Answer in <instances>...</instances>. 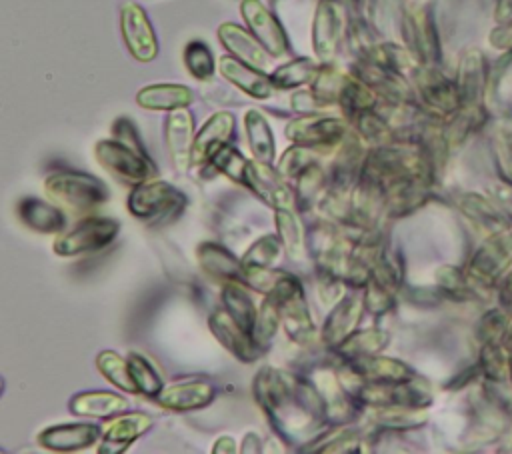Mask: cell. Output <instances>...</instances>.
<instances>
[{"instance_id":"6da1fadb","label":"cell","mask_w":512,"mask_h":454,"mask_svg":"<svg viewBox=\"0 0 512 454\" xmlns=\"http://www.w3.org/2000/svg\"><path fill=\"white\" fill-rule=\"evenodd\" d=\"M252 390L274 430L290 444L308 442L328 422L314 384L284 370L262 366L254 376Z\"/></svg>"},{"instance_id":"7a4b0ae2","label":"cell","mask_w":512,"mask_h":454,"mask_svg":"<svg viewBox=\"0 0 512 454\" xmlns=\"http://www.w3.org/2000/svg\"><path fill=\"white\" fill-rule=\"evenodd\" d=\"M44 190L52 202L76 214L98 210L110 200V188L90 172L58 170L44 180Z\"/></svg>"},{"instance_id":"3957f363","label":"cell","mask_w":512,"mask_h":454,"mask_svg":"<svg viewBox=\"0 0 512 454\" xmlns=\"http://www.w3.org/2000/svg\"><path fill=\"white\" fill-rule=\"evenodd\" d=\"M278 304H280V316H282V328L286 336L300 346H308L316 338V326L310 316L306 294L302 288V282L290 274L280 270L272 290L268 292Z\"/></svg>"},{"instance_id":"277c9868","label":"cell","mask_w":512,"mask_h":454,"mask_svg":"<svg viewBox=\"0 0 512 454\" xmlns=\"http://www.w3.org/2000/svg\"><path fill=\"white\" fill-rule=\"evenodd\" d=\"M186 204L188 198L182 190L174 188L170 182L156 178L134 184L126 198L128 212L140 222L172 220L184 210Z\"/></svg>"},{"instance_id":"5b68a950","label":"cell","mask_w":512,"mask_h":454,"mask_svg":"<svg viewBox=\"0 0 512 454\" xmlns=\"http://www.w3.org/2000/svg\"><path fill=\"white\" fill-rule=\"evenodd\" d=\"M120 222L108 216H86L68 232L58 234L52 244L56 256L70 258L104 250L118 236Z\"/></svg>"},{"instance_id":"8992f818","label":"cell","mask_w":512,"mask_h":454,"mask_svg":"<svg viewBox=\"0 0 512 454\" xmlns=\"http://www.w3.org/2000/svg\"><path fill=\"white\" fill-rule=\"evenodd\" d=\"M350 126L346 118L328 114H300L284 128V136L292 144H300L312 150H332L348 134Z\"/></svg>"},{"instance_id":"52a82bcc","label":"cell","mask_w":512,"mask_h":454,"mask_svg":"<svg viewBox=\"0 0 512 454\" xmlns=\"http://www.w3.org/2000/svg\"><path fill=\"white\" fill-rule=\"evenodd\" d=\"M94 158L104 170L130 184H138L156 176V166L148 154L130 148L114 136L96 142Z\"/></svg>"},{"instance_id":"ba28073f","label":"cell","mask_w":512,"mask_h":454,"mask_svg":"<svg viewBox=\"0 0 512 454\" xmlns=\"http://www.w3.org/2000/svg\"><path fill=\"white\" fill-rule=\"evenodd\" d=\"M356 398L368 408L380 406H402V408H424L432 402V394L424 382L408 378L396 382H360Z\"/></svg>"},{"instance_id":"9c48e42d","label":"cell","mask_w":512,"mask_h":454,"mask_svg":"<svg viewBox=\"0 0 512 454\" xmlns=\"http://www.w3.org/2000/svg\"><path fill=\"white\" fill-rule=\"evenodd\" d=\"M346 32L348 16L344 0H318L310 30L316 60L332 62Z\"/></svg>"},{"instance_id":"30bf717a","label":"cell","mask_w":512,"mask_h":454,"mask_svg":"<svg viewBox=\"0 0 512 454\" xmlns=\"http://www.w3.org/2000/svg\"><path fill=\"white\" fill-rule=\"evenodd\" d=\"M120 34L138 62H152L158 56V38L146 10L136 2H124L120 6Z\"/></svg>"},{"instance_id":"8fae6325","label":"cell","mask_w":512,"mask_h":454,"mask_svg":"<svg viewBox=\"0 0 512 454\" xmlns=\"http://www.w3.org/2000/svg\"><path fill=\"white\" fill-rule=\"evenodd\" d=\"M272 164L250 160L246 170L244 188L270 208H296V194Z\"/></svg>"},{"instance_id":"7c38bea8","label":"cell","mask_w":512,"mask_h":454,"mask_svg":"<svg viewBox=\"0 0 512 454\" xmlns=\"http://www.w3.org/2000/svg\"><path fill=\"white\" fill-rule=\"evenodd\" d=\"M240 14L246 28L270 56L280 58L288 52V36L282 24L260 0H240Z\"/></svg>"},{"instance_id":"4fadbf2b","label":"cell","mask_w":512,"mask_h":454,"mask_svg":"<svg viewBox=\"0 0 512 454\" xmlns=\"http://www.w3.org/2000/svg\"><path fill=\"white\" fill-rule=\"evenodd\" d=\"M420 100L430 112L452 114L462 106L458 84L448 80L434 66H416L412 72Z\"/></svg>"},{"instance_id":"5bb4252c","label":"cell","mask_w":512,"mask_h":454,"mask_svg":"<svg viewBox=\"0 0 512 454\" xmlns=\"http://www.w3.org/2000/svg\"><path fill=\"white\" fill-rule=\"evenodd\" d=\"M402 38L420 66H434L438 60V40L432 18L424 8H404Z\"/></svg>"},{"instance_id":"9a60e30c","label":"cell","mask_w":512,"mask_h":454,"mask_svg":"<svg viewBox=\"0 0 512 454\" xmlns=\"http://www.w3.org/2000/svg\"><path fill=\"white\" fill-rule=\"evenodd\" d=\"M208 328L212 332V336L238 360L252 364L256 362L264 348H260L256 344V340L252 338L250 332H246L242 326H238L232 316L224 310V308H216L210 318H208Z\"/></svg>"},{"instance_id":"2e32d148","label":"cell","mask_w":512,"mask_h":454,"mask_svg":"<svg viewBox=\"0 0 512 454\" xmlns=\"http://www.w3.org/2000/svg\"><path fill=\"white\" fill-rule=\"evenodd\" d=\"M218 72L234 88H238L240 92H244L246 96L256 98V100H266L278 90L274 86L270 74H266L264 70H260L252 64H246V62L234 58L232 54L218 58Z\"/></svg>"},{"instance_id":"e0dca14e","label":"cell","mask_w":512,"mask_h":454,"mask_svg":"<svg viewBox=\"0 0 512 454\" xmlns=\"http://www.w3.org/2000/svg\"><path fill=\"white\" fill-rule=\"evenodd\" d=\"M102 432L104 430L90 422L54 424L36 436V444L52 452H78L98 444V440H102Z\"/></svg>"},{"instance_id":"ac0fdd59","label":"cell","mask_w":512,"mask_h":454,"mask_svg":"<svg viewBox=\"0 0 512 454\" xmlns=\"http://www.w3.org/2000/svg\"><path fill=\"white\" fill-rule=\"evenodd\" d=\"M236 118L228 110L214 112L210 118L204 120L200 130L196 132L194 138V148H192V166H208L212 156L226 144H230L232 134H234Z\"/></svg>"},{"instance_id":"d6986e66","label":"cell","mask_w":512,"mask_h":454,"mask_svg":"<svg viewBox=\"0 0 512 454\" xmlns=\"http://www.w3.org/2000/svg\"><path fill=\"white\" fill-rule=\"evenodd\" d=\"M164 138L170 160L178 172H186L192 166L194 148V116L188 108L168 112L164 122Z\"/></svg>"},{"instance_id":"ffe728a7","label":"cell","mask_w":512,"mask_h":454,"mask_svg":"<svg viewBox=\"0 0 512 454\" xmlns=\"http://www.w3.org/2000/svg\"><path fill=\"white\" fill-rule=\"evenodd\" d=\"M310 382L314 384L326 412V420L334 424H344L354 416V404L348 398L350 390L344 388L338 374L332 368H318Z\"/></svg>"},{"instance_id":"44dd1931","label":"cell","mask_w":512,"mask_h":454,"mask_svg":"<svg viewBox=\"0 0 512 454\" xmlns=\"http://www.w3.org/2000/svg\"><path fill=\"white\" fill-rule=\"evenodd\" d=\"M364 310V298L362 296H344L338 304L332 306L322 330L320 340L326 348L340 346L358 326Z\"/></svg>"},{"instance_id":"7402d4cb","label":"cell","mask_w":512,"mask_h":454,"mask_svg":"<svg viewBox=\"0 0 512 454\" xmlns=\"http://www.w3.org/2000/svg\"><path fill=\"white\" fill-rule=\"evenodd\" d=\"M216 396V390L210 382L204 380H184L168 384L156 396V402L164 410L172 412H192L208 406Z\"/></svg>"},{"instance_id":"603a6c76","label":"cell","mask_w":512,"mask_h":454,"mask_svg":"<svg viewBox=\"0 0 512 454\" xmlns=\"http://www.w3.org/2000/svg\"><path fill=\"white\" fill-rule=\"evenodd\" d=\"M148 428H152V416L144 412H122L102 432L98 446L100 454H120L130 448Z\"/></svg>"},{"instance_id":"cb8c5ba5","label":"cell","mask_w":512,"mask_h":454,"mask_svg":"<svg viewBox=\"0 0 512 454\" xmlns=\"http://www.w3.org/2000/svg\"><path fill=\"white\" fill-rule=\"evenodd\" d=\"M16 216L26 228L40 234H62L68 224L62 206L36 196L22 198L16 204Z\"/></svg>"},{"instance_id":"d4e9b609","label":"cell","mask_w":512,"mask_h":454,"mask_svg":"<svg viewBox=\"0 0 512 454\" xmlns=\"http://www.w3.org/2000/svg\"><path fill=\"white\" fill-rule=\"evenodd\" d=\"M348 372L354 380L360 382H396L414 378V372L402 360L382 356V354H368L346 360Z\"/></svg>"},{"instance_id":"484cf974","label":"cell","mask_w":512,"mask_h":454,"mask_svg":"<svg viewBox=\"0 0 512 454\" xmlns=\"http://www.w3.org/2000/svg\"><path fill=\"white\" fill-rule=\"evenodd\" d=\"M216 34L228 54H232L234 58H238L246 64H252L260 70H266L270 54L252 36V32L248 28H242L240 24H234V22H224L218 26Z\"/></svg>"},{"instance_id":"4316f807","label":"cell","mask_w":512,"mask_h":454,"mask_svg":"<svg viewBox=\"0 0 512 454\" xmlns=\"http://www.w3.org/2000/svg\"><path fill=\"white\" fill-rule=\"evenodd\" d=\"M194 102V92L186 84H148L136 92V104L152 112H172L188 108Z\"/></svg>"},{"instance_id":"83f0119b","label":"cell","mask_w":512,"mask_h":454,"mask_svg":"<svg viewBox=\"0 0 512 454\" xmlns=\"http://www.w3.org/2000/svg\"><path fill=\"white\" fill-rule=\"evenodd\" d=\"M198 266L218 282H242V264L228 248L218 242H202L196 248ZM244 284V282H242Z\"/></svg>"},{"instance_id":"f1b7e54d","label":"cell","mask_w":512,"mask_h":454,"mask_svg":"<svg viewBox=\"0 0 512 454\" xmlns=\"http://www.w3.org/2000/svg\"><path fill=\"white\" fill-rule=\"evenodd\" d=\"M68 408L76 416L110 418L126 412L130 408V400L110 390H88L74 394L68 402Z\"/></svg>"},{"instance_id":"f546056e","label":"cell","mask_w":512,"mask_h":454,"mask_svg":"<svg viewBox=\"0 0 512 454\" xmlns=\"http://www.w3.org/2000/svg\"><path fill=\"white\" fill-rule=\"evenodd\" d=\"M512 260V236H500L486 242L470 260V274L474 280L488 284L508 266Z\"/></svg>"},{"instance_id":"4dcf8cb0","label":"cell","mask_w":512,"mask_h":454,"mask_svg":"<svg viewBox=\"0 0 512 454\" xmlns=\"http://www.w3.org/2000/svg\"><path fill=\"white\" fill-rule=\"evenodd\" d=\"M242 122H244L246 142H248V148H250L254 160L272 164L274 156H276V144H274V132H272L266 116L260 110L250 108V110H246Z\"/></svg>"},{"instance_id":"1f68e13d","label":"cell","mask_w":512,"mask_h":454,"mask_svg":"<svg viewBox=\"0 0 512 454\" xmlns=\"http://www.w3.org/2000/svg\"><path fill=\"white\" fill-rule=\"evenodd\" d=\"M246 288L248 286L242 282H224L220 290V300H222V308L232 316V320L252 334L258 308Z\"/></svg>"},{"instance_id":"d6a6232c","label":"cell","mask_w":512,"mask_h":454,"mask_svg":"<svg viewBox=\"0 0 512 454\" xmlns=\"http://www.w3.org/2000/svg\"><path fill=\"white\" fill-rule=\"evenodd\" d=\"M352 130L372 148V146H380V144H388L392 140H396V130L394 126L388 122V118L376 108L364 110L356 116H352L350 120Z\"/></svg>"},{"instance_id":"836d02e7","label":"cell","mask_w":512,"mask_h":454,"mask_svg":"<svg viewBox=\"0 0 512 454\" xmlns=\"http://www.w3.org/2000/svg\"><path fill=\"white\" fill-rule=\"evenodd\" d=\"M274 224L286 254L294 260L302 258L306 252V236H304V226L298 212L294 208H276Z\"/></svg>"},{"instance_id":"e575fe53","label":"cell","mask_w":512,"mask_h":454,"mask_svg":"<svg viewBox=\"0 0 512 454\" xmlns=\"http://www.w3.org/2000/svg\"><path fill=\"white\" fill-rule=\"evenodd\" d=\"M320 66H322L320 60L300 56V58H292V60L280 64L270 76L278 90H294V88H300L306 84L310 86L314 76L318 74Z\"/></svg>"},{"instance_id":"d590c367","label":"cell","mask_w":512,"mask_h":454,"mask_svg":"<svg viewBox=\"0 0 512 454\" xmlns=\"http://www.w3.org/2000/svg\"><path fill=\"white\" fill-rule=\"evenodd\" d=\"M348 80H350V74L340 70L336 64L322 62L318 74L314 76V80L310 84V90L328 108V106H334L340 102Z\"/></svg>"},{"instance_id":"8d00e7d4","label":"cell","mask_w":512,"mask_h":454,"mask_svg":"<svg viewBox=\"0 0 512 454\" xmlns=\"http://www.w3.org/2000/svg\"><path fill=\"white\" fill-rule=\"evenodd\" d=\"M456 84L462 98V106H470L478 100L484 86V60L480 52H468L462 58Z\"/></svg>"},{"instance_id":"74e56055","label":"cell","mask_w":512,"mask_h":454,"mask_svg":"<svg viewBox=\"0 0 512 454\" xmlns=\"http://www.w3.org/2000/svg\"><path fill=\"white\" fill-rule=\"evenodd\" d=\"M284 246L278 236L264 234L258 238L240 258L242 264V278L246 272H256V270H270L278 262Z\"/></svg>"},{"instance_id":"f35d334b","label":"cell","mask_w":512,"mask_h":454,"mask_svg":"<svg viewBox=\"0 0 512 454\" xmlns=\"http://www.w3.org/2000/svg\"><path fill=\"white\" fill-rule=\"evenodd\" d=\"M328 188V182H326V174H324V168L320 166V162L316 160L314 164H310L298 178H296V188H294V194H296V204L300 210H310L312 206H316L324 192Z\"/></svg>"},{"instance_id":"ab89813d","label":"cell","mask_w":512,"mask_h":454,"mask_svg":"<svg viewBox=\"0 0 512 454\" xmlns=\"http://www.w3.org/2000/svg\"><path fill=\"white\" fill-rule=\"evenodd\" d=\"M388 344V334L380 328H368V330H354L340 346L334 350L344 358H358L368 354H378Z\"/></svg>"},{"instance_id":"60d3db41","label":"cell","mask_w":512,"mask_h":454,"mask_svg":"<svg viewBox=\"0 0 512 454\" xmlns=\"http://www.w3.org/2000/svg\"><path fill=\"white\" fill-rule=\"evenodd\" d=\"M96 368L100 370V374L110 382L114 384L118 390L126 392V394H134L138 396L136 392V386H134V380L130 376V368H128V358H122L118 352L114 350H102L98 352L96 356Z\"/></svg>"},{"instance_id":"b9f144b4","label":"cell","mask_w":512,"mask_h":454,"mask_svg":"<svg viewBox=\"0 0 512 454\" xmlns=\"http://www.w3.org/2000/svg\"><path fill=\"white\" fill-rule=\"evenodd\" d=\"M380 104V98L378 94L366 84L362 82L360 78H356L354 74H350V80L342 92V98L338 102V106L342 108L346 120H350L352 116L364 112V110H370V108H376Z\"/></svg>"},{"instance_id":"7bdbcfd3","label":"cell","mask_w":512,"mask_h":454,"mask_svg":"<svg viewBox=\"0 0 512 454\" xmlns=\"http://www.w3.org/2000/svg\"><path fill=\"white\" fill-rule=\"evenodd\" d=\"M128 368H130V376L134 380L138 396L156 398L160 394V390L164 388L162 376L156 372L154 364L144 354L130 352L128 354Z\"/></svg>"},{"instance_id":"ee69618b","label":"cell","mask_w":512,"mask_h":454,"mask_svg":"<svg viewBox=\"0 0 512 454\" xmlns=\"http://www.w3.org/2000/svg\"><path fill=\"white\" fill-rule=\"evenodd\" d=\"M182 62L188 70V74L192 78H196L198 82H208L214 76L216 70V62H214V54L210 50L208 44H204L202 40H192L186 44L184 52H182Z\"/></svg>"},{"instance_id":"f6af8a7d","label":"cell","mask_w":512,"mask_h":454,"mask_svg":"<svg viewBox=\"0 0 512 454\" xmlns=\"http://www.w3.org/2000/svg\"><path fill=\"white\" fill-rule=\"evenodd\" d=\"M248 164H250V160L244 158V154H242L238 148H234L232 144H226V146H222V148L212 156V160H210L208 166H204V168H210V170H214V172H220V174H224L226 178H230L232 182L244 186Z\"/></svg>"},{"instance_id":"bcb514c9","label":"cell","mask_w":512,"mask_h":454,"mask_svg":"<svg viewBox=\"0 0 512 454\" xmlns=\"http://www.w3.org/2000/svg\"><path fill=\"white\" fill-rule=\"evenodd\" d=\"M280 324H282L280 304L270 294H264V300L258 306V316H256V324L252 330V338L256 340V344L260 348H266L272 342Z\"/></svg>"},{"instance_id":"7dc6e473","label":"cell","mask_w":512,"mask_h":454,"mask_svg":"<svg viewBox=\"0 0 512 454\" xmlns=\"http://www.w3.org/2000/svg\"><path fill=\"white\" fill-rule=\"evenodd\" d=\"M372 410V420L378 426L384 428H416L418 424L424 422V414L420 412L422 408H402V406H380V408H370Z\"/></svg>"},{"instance_id":"c3c4849f","label":"cell","mask_w":512,"mask_h":454,"mask_svg":"<svg viewBox=\"0 0 512 454\" xmlns=\"http://www.w3.org/2000/svg\"><path fill=\"white\" fill-rule=\"evenodd\" d=\"M314 162H316V154H314L312 148H306V146H300V144H292L278 158L276 170L284 178H298Z\"/></svg>"},{"instance_id":"681fc988","label":"cell","mask_w":512,"mask_h":454,"mask_svg":"<svg viewBox=\"0 0 512 454\" xmlns=\"http://www.w3.org/2000/svg\"><path fill=\"white\" fill-rule=\"evenodd\" d=\"M364 308L374 314V316H382L386 314L392 304H394V290H390L388 286L376 282V280H370L366 290H364Z\"/></svg>"},{"instance_id":"f907efd6","label":"cell","mask_w":512,"mask_h":454,"mask_svg":"<svg viewBox=\"0 0 512 454\" xmlns=\"http://www.w3.org/2000/svg\"><path fill=\"white\" fill-rule=\"evenodd\" d=\"M346 282L342 276L326 270H318V298L324 306H334L344 298Z\"/></svg>"},{"instance_id":"816d5d0a","label":"cell","mask_w":512,"mask_h":454,"mask_svg":"<svg viewBox=\"0 0 512 454\" xmlns=\"http://www.w3.org/2000/svg\"><path fill=\"white\" fill-rule=\"evenodd\" d=\"M318 444H324L320 446L318 450L320 452H360L364 450L360 444V434L358 432H350V430H338L336 436L324 440V442H318Z\"/></svg>"},{"instance_id":"f5cc1de1","label":"cell","mask_w":512,"mask_h":454,"mask_svg":"<svg viewBox=\"0 0 512 454\" xmlns=\"http://www.w3.org/2000/svg\"><path fill=\"white\" fill-rule=\"evenodd\" d=\"M112 136L118 138L120 142L128 144L130 148H134V150H138L142 154H148L144 144H142V140H140V134H138V130H136V126H134V122L130 118H126V116L116 118V122L112 124Z\"/></svg>"},{"instance_id":"db71d44e","label":"cell","mask_w":512,"mask_h":454,"mask_svg":"<svg viewBox=\"0 0 512 454\" xmlns=\"http://www.w3.org/2000/svg\"><path fill=\"white\" fill-rule=\"evenodd\" d=\"M462 210H466L468 216L480 220V222H500V216L492 206H488L482 198L478 196H466L462 198Z\"/></svg>"},{"instance_id":"11a10c76","label":"cell","mask_w":512,"mask_h":454,"mask_svg":"<svg viewBox=\"0 0 512 454\" xmlns=\"http://www.w3.org/2000/svg\"><path fill=\"white\" fill-rule=\"evenodd\" d=\"M290 108L298 114H318L320 110H326V106L314 96V92L308 90H296L290 96Z\"/></svg>"},{"instance_id":"9f6ffc18","label":"cell","mask_w":512,"mask_h":454,"mask_svg":"<svg viewBox=\"0 0 512 454\" xmlns=\"http://www.w3.org/2000/svg\"><path fill=\"white\" fill-rule=\"evenodd\" d=\"M482 362H484L486 374L490 378H498L502 374L504 360H502V354L498 352V348L494 346V342H486V346L482 350Z\"/></svg>"},{"instance_id":"6f0895ef","label":"cell","mask_w":512,"mask_h":454,"mask_svg":"<svg viewBox=\"0 0 512 454\" xmlns=\"http://www.w3.org/2000/svg\"><path fill=\"white\" fill-rule=\"evenodd\" d=\"M212 452H214V454H222V452L234 454V452H238V446H236V442H234L232 436H220V438L214 442Z\"/></svg>"},{"instance_id":"680465c9","label":"cell","mask_w":512,"mask_h":454,"mask_svg":"<svg viewBox=\"0 0 512 454\" xmlns=\"http://www.w3.org/2000/svg\"><path fill=\"white\" fill-rule=\"evenodd\" d=\"M262 440L256 432H248L242 440V446H240V452H260L262 450Z\"/></svg>"}]
</instances>
